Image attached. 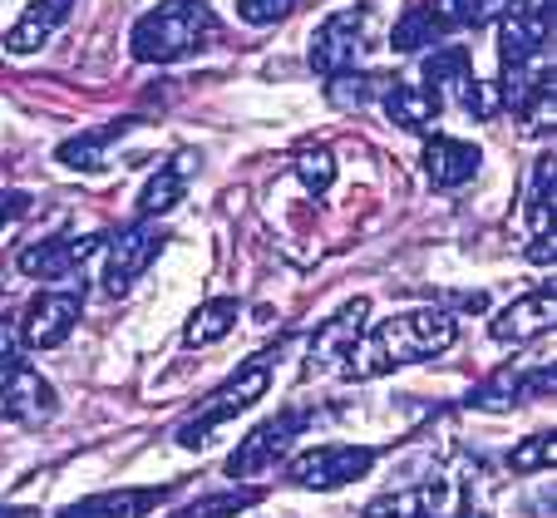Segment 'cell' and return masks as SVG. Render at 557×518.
<instances>
[{
	"mask_svg": "<svg viewBox=\"0 0 557 518\" xmlns=\"http://www.w3.org/2000/svg\"><path fill=\"white\" fill-rule=\"evenodd\" d=\"M54 410H60V400H54V385L40 370L25 366V360H0V420L45 424L54 420Z\"/></svg>",
	"mask_w": 557,
	"mask_h": 518,
	"instance_id": "cell-10",
	"label": "cell"
},
{
	"mask_svg": "<svg viewBox=\"0 0 557 518\" xmlns=\"http://www.w3.org/2000/svg\"><path fill=\"white\" fill-rule=\"evenodd\" d=\"M440 514V489L420 484V489H400V494L370 498L360 518H434Z\"/></svg>",
	"mask_w": 557,
	"mask_h": 518,
	"instance_id": "cell-24",
	"label": "cell"
},
{
	"mask_svg": "<svg viewBox=\"0 0 557 518\" xmlns=\"http://www.w3.org/2000/svg\"><path fill=\"white\" fill-rule=\"evenodd\" d=\"M523 0H469V25L479 30V25H494L504 21V15H513Z\"/></svg>",
	"mask_w": 557,
	"mask_h": 518,
	"instance_id": "cell-31",
	"label": "cell"
},
{
	"mask_svg": "<svg viewBox=\"0 0 557 518\" xmlns=\"http://www.w3.org/2000/svg\"><path fill=\"white\" fill-rule=\"evenodd\" d=\"M553 459H557L553 434H528V440H518L508 449V469L513 474H543V469H553Z\"/></svg>",
	"mask_w": 557,
	"mask_h": 518,
	"instance_id": "cell-29",
	"label": "cell"
},
{
	"mask_svg": "<svg viewBox=\"0 0 557 518\" xmlns=\"http://www.w3.org/2000/svg\"><path fill=\"white\" fill-rule=\"evenodd\" d=\"M370 326V296H350L336 317H326L315 326L311 350H306V370H336L346 366V356L356 350V341Z\"/></svg>",
	"mask_w": 557,
	"mask_h": 518,
	"instance_id": "cell-12",
	"label": "cell"
},
{
	"mask_svg": "<svg viewBox=\"0 0 557 518\" xmlns=\"http://www.w3.org/2000/svg\"><path fill=\"white\" fill-rule=\"evenodd\" d=\"M553 385H557L553 366H537V370H498V375H488L484 385H473L463 405H473V410H513V405L547 395Z\"/></svg>",
	"mask_w": 557,
	"mask_h": 518,
	"instance_id": "cell-16",
	"label": "cell"
},
{
	"mask_svg": "<svg viewBox=\"0 0 557 518\" xmlns=\"http://www.w3.org/2000/svg\"><path fill=\"white\" fill-rule=\"evenodd\" d=\"M553 5L557 0H523L513 15L498 21V79L518 74L523 64L543 60L553 45Z\"/></svg>",
	"mask_w": 557,
	"mask_h": 518,
	"instance_id": "cell-7",
	"label": "cell"
},
{
	"mask_svg": "<svg viewBox=\"0 0 557 518\" xmlns=\"http://www.w3.org/2000/svg\"><path fill=\"white\" fill-rule=\"evenodd\" d=\"M389 85V74H360V70H346L336 79H326V99L336 109H366L370 99H380V89Z\"/></svg>",
	"mask_w": 557,
	"mask_h": 518,
	"instance_id": "cell-26",
	"label": "cell"
},
{
	"mask_svg": "<svg viewBox=\"0 0 557 518\" xmlns=\"http://www.w3.org/2000/svg\"><path fill=\"white\" fill-rule=\"evenodd\" d=\"M74 5H79V0H30V11L11 25V35H5V50H11V54L45 50V45L54 40V30H60V25L74 15Z\"/></svg>",
	"mask_w": 557,
	"mask_h": 518,
	"instance_id": "cell-20",
	"label": "cell"
},
{
	"mask_svg": "<svg viewBox=\"0 0 557 518\" xmlns=\"http://www.w3.org/2000/svg\"><path fill=\"white\" fill-rule=\"evenodd\" d=\"M454 307H459V311H473V317H479V311L488 307V296H484V292H459V296H454Z\"/></svg>",
	"mask_w": 557,
	"mask_h": 518,
	"instance_id": "cell-34",
	"label": "cell"
},
{
	"mask_svg": "<svg viewBox=\"0 0 557 518\" xmlns=\"http://www.w3.org/2000/svg\"><path fill=\"white\" fill-rule=\"evenodd\" d=\"M553 321H557V292L553 286H537V292L518 296V301H508V307L498 311L488 336H494L498 346H528V341H537L543 331H553Z\"/></svg>",
	"mask_w": 557,
	"mask_h": 518,
	"instance_id": "cell-14",
	"label": "cell"
},
{
	"mask_svg": "<svg viewBox=\"0 0 557 518\" xmlns=\"http://www.w3.org/2000/svg\"><path fill=\"white\" fill-rule=\"evenodd\" d=\"M366 35H370V5H346V11L326 15V21L311 30L306 64H311L321 79H336V74L356 70V54L366 50Z\"/></svg>",
	"mask_w": 557,
	"mask_h": 518,
	"instance_id": "cell-6",
	"label": "cell"
},
{
	"mask_svg": "<svg viewBox=\"0 0 557 518\" xmlns=\"http://www.w3.org/2000/svg\"><path fill=\"white\" fill-rule=\"evenodd\" d=\"M380 104H385L389 124H400L405 134H430L434 119L444 109V95H434L430 85H410V79H389L380 89Z\"/></svg>",
	"mask_w": 557,
	"mask_h": 518,
	"instance_id": "cell-19",
	"label": "cell"
},
{
	"mask_svg": "<svg viewBox=\"0 0 557 518\" xmlns=\"http://www.w3.org/2000/svg\"><path fill=\"white\" fill-rule=\"evenodd\" d=\"M375 459L380 449H370V444H311V449L286 459V479L296 489L326 494V489H346L356 479H366L375 469Z\"/></svg>",
	"mask_w": 557,
	"mask_h": 518,
	"instance_id": "cell-4",
	"label": "cell"
},
{
	"mask_svg": "<svg viewBox=\"0 0 557 518\" xmlns=\"http://www.w3.org/2000/svg\"><path fill=\"white\" fill-rule=\"evenodd\" d=\"M237 321H243L237 296H212V301H202V307L188 317V326H183V346H193V350L212 346V341L232 336V331H237Z\"/></svg>",
	"mask_w": 557,
	"mask_h": 518,
	"instance_id": "cell-23",
	"label": "cell"
},
{
	"mask_svg": "<svg viewBox=\"0 0 557 518\" xmlns=\"http://www.w3.org/2000/svg\"><path fill=\"white\" fill-rule=\"evenodd\" d=\"M434 518H444V514H434ZM459 518H479V514H459Z\"/></svg>",
	"mask_w": 557,
	"mask_h": 518,
	"instance_id": "cell-36",
	"label": "cell"
},
{
	"mask_svg": "<svg viewBox=\"0 0 557 518\" xmlns=\"http://www.w3.org/2000/svg\"><path fill=\"white\" fill-rule=\"evenodd\" d=\"M163 243H169V233H163L153 218H134L128 227H119L114 237H104V247H109V257H104V286H109V292L124 296L128 286H134L138 276H144L148 267L158 262Z\"/></svg>",
	"mask_w": 557,
	"mask_h": 518,
	"instance_id": "cell-8",
	"label": "cell"
},
{
	"mask_svg": "<svg viewBox=\"0 0 557 518\" xmlns=\"http://www.w3.org/2000/svg\"><path fill=\"white\" fill-rule=\"evenodd\" d=\"M124 134H128V119H119V124L85 128V134L64 138V144L54 148V163H64V169H74V173H99L109 163L104 159L109 144H114V138H124Z\"/></svg>",
	"mask_w": 557,
	"mask_h": 518,
	"instance_id": "cell-21",
	"label": "cell"
},
{
	"mask_svg": "<svg viewBox=\"0 0 557 518\" xmlns=\"http://www.w3.org/2000/svg\"><path fill=\"white\" fill-rule=\"evenodd\" d=\"M553 208H557V163L553 153H543V159L533 163V173H528V257L533 262H553L557 252V237H553Z\"/></svg>",
	"mask_w": 557,
	"mask_h": 518,
	"instance_id": "cell-15",
	"label": "cell"
},
{
	"mask_svg": "<svg viewBox=\"0 0 557 518\" xmlns=\"http://www.w3.org/2000/svg\"><path fill=\"white\" fill-rule=\"evenodd\" d=\"M424 178L434 183V188H463V183L479 173V163H484V153H479V144H469V138H454V134H434L424 138Z\"/></svg>",
	"mask_w": 557,
	"mask_h": 518,
	"instance_id": "cell-18",
	"label": "cell"
},
{
	"mask_svg": "<svg viewBox=\"0 0 557 518\" xmlns=\"http://www.w3.org/2000/svg\"><path fill=\"white\" fill-rule=\"evenodd\" d=\"M272 360H276L272 350H257V356L237 360V370H232L227 381H222L218 391H212L208 400H202L198 410L178 424V434H173V440H178L183 449H202L212 430H222L227 420H237L243 410H252V405L267 395V385H272Z\"/></svg>",
	"mask_w": 557,
	"mask_h": 518,
	"instance_id": "cell-3",
	"label": "cell"
},
{
	"mask_svg": "<svg viewBox=\"0 0 557 518\" xmlns=\"http://www.w3.org/2000/svg\"><path fill=\"white\" fill-rule=\"evenodd\" d=\"M296 5H306V0H237V21L243 25H276V21H286Z\"/></svg>",
	"mask_w": 557,
	"mask_h": 518,
	"instance_id": "cell-30",
	"label": "cell"
},
{
	"mask_svg": "<svg viewBox=\"0 0 557 518\" xmlns=\"http://www.w3.org/2000/svg\"><path fill=\"white\" fill-rule=\"evenodd\" d=\"M222 45V21L208 0H163L128 30V54L138 64H178Z\"/></svg>",
	"mask_w": 557,
	"mask_h": 518,
	"instance_id": "cell-2",
	"label": "cell"
},
{
	"mask_svg": "<svg viewBox=\"0 0 557 518\" xmlns=\"http://www.w3.org/2000/svg\"><path fill=\"white\" fill-rule=\"evenodd\" d=\"M311 424L306 410H276L272 420H262L247 440H237V449L227 455V474L232 479H262L276 465L292 459V444L301 440V430Z\"/></svg>",
	"mask_w": 557,
	"mask_h": 518,
	"instance_id": "cell-5",
	"label": "cell"
},
{
	"mask_svg": "<svg viewBox=\"0 0 557 518\" xmlns=\"http://www.w3.org/2000/svg\"><path fill=\"white\" fill-rule=\"evenodd\" d=\"M257 498H262L257 489H227V494H208V498H198V504H183L178 514H169V518H237V514H247Z\"/></svg>",
	"mask_w": 557,
	"mask_h": 518,
	"instance_id": "cell-27",
	"label": "cell"
},
{
	"mask_svg": "<svg viewBox=\"0 0 557 518\" xmlns=\"http://www.w3.org/2000/svg\"><path fill=\"white\" fill-rule=\"evenodd\" d=\"M30 212V193H15V188H0V227H11L15 218Z\"/></svg>",
	"mask_w": 557,
	"mask_h": 518,
	"instance_id": "cell-32",
	"label": "cell"
},
{
	"mask_svg": "<svg viewBox=\"0 0 557 518\" xmlns=\"http://www.w3.org/2000/svg\"><path fill=\"white\" fill-rule=\"evenodd\" d=\"M463 79H473V64L463 45H440L434 54H424V85L440 95V89H459Z\"/></svg>",
	"mask_w": 557,
	"mask_h": 518,
	"instance_id": "cell-25",
	"label": "cell"
},
{
	"mask_svg": "<svg viewBox=\"0 0 557 518\" xmlns=\"http://www.w3.org/2000/svg\"><path fill=\"white\" fill-rule=\"evenodd\" d=\"M79 311H85V286H60V292L30 296L25 317L15 321V331H21V346H30V350L64 346V341H70V331L79 326Z\"/></svg>",
	"mask_w": 557,
	"mask_h": 518,
	"instance_id": "cell-9",
	"label": "cell"
},
{
	"mask_svg": "<svg viewBox=\"0 0 557 518\" xmlns=\"http://www.w3.org/2000/svg\"><path fill=\"white\" fill-rule=\"evenodd\" d=\"M169 494H173V484L104 489V494H89V498H79V504H64L54 518H148Z\"/></svg>",
	"mask_w": 557,
	"mask_h": 518,
	"instance_id": "cell-17",
	"label": "cell"
},
{
	"mask_svg": "<svg viewBox=\"0 0 557 518\" xmlns=\"http://www.w3.org/2000/svg\"><path fill=\"white\" fill-rule=\"evenodd\" d=\"M104 247V233H85V237H45V243H30L21 257H15V267H21L25 276H35V282H70L79 267L89 262V257Z\"/></svg>",
	"mask_w": 557,
	"mask_h": 518,
	"instance_id": "cell-13",
	"label": "cell"
},
{
	"mask_svg": "<svg viewBox=\"0 0 557 518\" xmlns=\"http://www.w3.org/2000/svg\"><path fill=\"white\" fill-rule=\"evenodd\" d=\"M454 341H459V317L449 307H414V311H400V317L366 326V336L346 356L341 375L346 381H380V375H389V370H400V366L444 356Z\"/></svg>",
	"mask_w": 557,
	"mask_h": 518,
	"instance_id": "cell-1",
	"label": "cell"
},
{
	"mask_svg": "<svg viewBox=\"0 0 557 518\" xmlns=\"http://www.w3.org/2000/svg\"><path fill=\"white\" fill-rule=\"evenodd\" d=\"M188 173H193V153H178L173 163H163L138 193V218H163L169 208H178L183 193H188Z\"/></svg>",
	"mask_w": 557,
	"mask_h": 518,
	"instance_id": "cell-22",
	"label": "cell"
},
{
	"mask_svg": "<svg viewBox=\"0 0 557 518\" xmlns=\"http://www.w3.org/2000/svg\"><path fill=\"white\" fill-rule=\"evenodd\" d=\"M292 173H296V178H301L311 193H326L331 183H336V153H331L326 144H306L301 153H296Z\"/></svg>",
	"mask_w": 557,
	"mask_h": 518,
	"instance_id": "cell-28",
	"label": "cell"
},
{
	"mask_svg": "<svg viewBox=\"0 0 557 518\" xmlns=\"http://www.w3.org/2000/svg\"><path fill=\"white\" fill-rule=\"evenodd\" d=\"M0 518H40V514H30V508H0Z\"/></svg>",
	"mask_w": 557,
	"mask_h": 518,
	"instance_id": "cell-35",
	"label": "cell"
},
{
	"mask_svg": "<svg viewBox=\"0 0 557 518\" xmlns=\"http://www.w3.org/2000/svg\"><path fill=\"white\" fill-rule=\"evenodd\" d=\"M469 25V0H420L400 15L395 35H389V50L395 54H414L434 40H449L454 30Z\"/></svg>",
	"mask_w": 557,
	"mask_h": 518,
	"instance_id": "cell-11",
	"label": "cell"
},
{
	"mask_svg": "<svg viewBox=\"0 0 557 518\" xmlns=\"http://www.w3.org/2000/svg\"><path fill=\"white\" fill-rule=\"evenodd\" d=\"M15 346H21V331L11 317H0V360H15Z\"/></svg>",
	"mask_w": 557,
	"mask_h": 518,
	"instance_id": "cell-33",
	"label": "cell"
}]
</instances>
